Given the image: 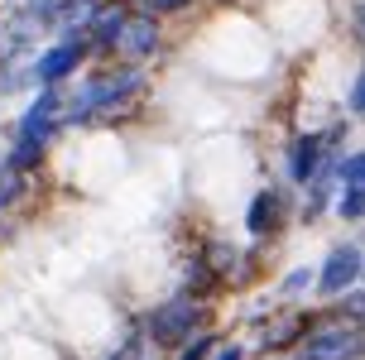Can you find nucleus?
Instances as JSON below:
<instances>
[{"mask_svg": "<svg viewBox=\"0 0 365 360\" xmlns=\"http://www.w3.org/2000/svg\"><path fill=\"white\" fill-rule=\"evenodd\" d=\"M159 48H164V24L149 19V15H130L120 38H115V48H110V58L125 63V68H145Z\"/></svg>", "mask_w": 365, "mask_h": 360, "instance_id": "obj_8", "label": "nucleus"}, {"mask_svg": "<svg viewBox=\"0 0 365 360\" xmlns=\"http://www.w3.org/2000/svg\"><path fill=\"white\" fill-rule=\"evenodd\" d=\"M245 356H250V351H245V346H240V341H231V346L221 341L217 351H212V360H245Z\"/></svg>", "mask_w": 365, "mask_h": 360, "instance_id": "obj_19", "label": "nucleus"}, {"mask_svg": "<svg viewBox=\"0 0 365 360\" xmlns=\"http://www.w3.org/2000/svg\"><path fill=\"white\" fill-rule=\"evenodd\" d=\"M327 163V154H322V135L317 130H303V135H293L289 149H284V173H289V187H308L312 178H317V168Z\"/></svg>", "mask_w": 365, "mask_h": 360, "instance_id": "obj_10", "label": "nucleus"}, {"mask_svg": "<svg viewBox=\"0 0 365 360\" xmlns=\"http://www.w3.org/2000/svg\"><path fill=\"white\" fill-rule=\"evenodd\" d=\"M91 53H87V38H77V43H48L43 53H34L29 63V87H63L68 77H77V68H87Z\"/></svg>", "mask_w": 365, "mask_h": 360, "instance_id": "obj_7", "label": "nucleus"}, {"mask_svg": "<svg viewBox=\"0 0 365 360\" xmlns=\"http://www.w3.org/2000/svg\"><path fill=\"white\" fill-rule=\"evenodd\" d=\"M303 293H312V264H298V269H289L284 279H279V288H274L279 307H298V298H303Z\"/></svg>", "mask_w": 365, "mask_h": 360, "instance_id": "obj_12", "label": "nucleus"}, {"mask_svg": "<svg viewBox=\"0 0 365 360\" xmlns=\"http://www.w3.org/2000/svg\"><path fill=\"white\" fill-rule=\"evenodd\" d=\"M312 322H317L312 307H274L269 322L259 326V336H255V351H264V356H293L303 346V336L312 331Z\"/></svg>", "mask_w": 365, "mask_h": 360, "instance_id": "obj_5", "label": "nucleus"}, {"mask_svg": "<svg viewBox=\"0 0 365 360\" xmlns=\"http://www.w3.org/2000/svg\"><path fill=\"white\" fill-rule=\"evenodd\" d=\"M217 346H221V331L212 326V331H197L187 346H178V351H173V360H212V351H217Z\"/></svg>", "mask_w": 365, "mask_h": 360, "instance_id": "obj_16", "label": "nucleus"}, {"mask_svg": "<svg viewBox=\"0 0 365 360\" xmlns=\"http://www.w3.org/2000/svg\"><path fill=\"white\" fill-rule=\"evenodd\" d=\"M331 212H336V221H346V226H361V216H365V187H336Z\"/></svg>", "mask_w": 365, "mask_h": 360, "instance_id": "obj_14", "label": "nucleus"}, {"mask_svg": "<svg viewBox=\"0 0 365 360\" xmlns=\"http://www.w3.org/2000/svg\"><path fill=\"white\" fill-rule=\"evenodd\" d=\"M361 351H365L361 326L331 322L327 312H317L312 331L303 336V346H298L293 356H303V360H361Z\"/></svg>", "mask_w": 365, "mask_h": 360, "instance_id": "obj_4", "label": "nucleus"}, {"mask_svg": "<svg viewBox=\"0 0 365 360\" xmlns=\"http://www.w3.org/2000/svg\"><path fill=\"white\" fill-rule=\"evenodd\" d=\"M293 221V187L289 182H264L255 197H250V207H245V235L250 240H279L284 235V226Z\"/></svg>", "mask_w": 365, "mask_h": 360, "instance_id": "obj_3", "label": "nucleus"}, {"mask_svg": "<svg viewBox=\"0 0 365 360\" xmlns=\"http://www.w3.org/2000/svg\"><path fill=\"white\" fill-rule=\"evenodd\" d=\"M149 91V72L145 68H125V63H110V68H91L77 91H68L63 101V130L68 125H96V120H115L120 106H135Z\"/></svg>", "mask_w": 365, "mask_h": 360, "instance_id": "obj_1", "label": "nucleus"}, {"mask_svg": "<svg viewBox=\"0 0 365 360\" xmlns=\"http://www.w3.org/2000/svg\"><path fill=\"white\" fill-rule=\"evenodd\" d=\"M130 15H135L130 0H96V10H91V19H87V53L110 58V48H115V38H120Z\"/></svg>", "mask_w": 365, "mask_h": 360, "instance_id": "obj_9", "label": "nucleus"}, {"mask_svg": "<svg viewBox=\"0 0 365 360\" xmlns=\"http://www.w3.org/2000/svg\"><path fill=\"white\" fill-rule=\"evenodd\" d=\"M10 63H15V53L0 43V96H5V91H15V87H29V72H15Z\"/></svg>", "mask_w": 365, "mask_h": 360, "instance_id": "obj_17", "label": "nucleus"}, {"mask_svg": "<svg viewBox=\"0 0 365 360\" xmlns=\"http://www.w3.org/2000/svg\"><path fill=\"white\" fill-rule=\"evenodd\" d=\"M221 279L212 269H207V264H202L197 254H187V259H182V288L178 293H187V298H197V303H212L217 307V293H221Z\"/></svg>", "mask_w": 365, "mask_h": 360, "instance_id": "obj_11", "label": "nucleus"}, {"mask_svg": "<svg viewBox=\"0 0 365 360\" xmlns=\"http://www.w3.org/2000/svg\"><path fill=\"white\" fill-rule=\"evenodd\" d=\"M331 178H336V187H365V149H346L331 163Z\"/></svg>", "mask_w": 365, "mask_h": 360, "instance_id": "obj_13", "label": "nucleus"}, {"mask_svg": "<svg viewBox=\"0 0 365 360\" xmlns=\"http://www.w3.org/2000/svg\"><path fill=\"white\" fill-rule=\"evenodd\" d=\"M346 288H361V240H341V245H331L327 259L312 269V293H322V298H341Z\"/></svg>", "mask_w": 365, "mask_h": 360, "instance_id": "obj_6", "label": "nucleus"}, {"mask_svg": "<svg viewBox=\"0 0 365 360\" xmlns=\"http://www.w3.org/2000/svg\"><path fill=\"white\" fill-rule=\"evenodd\" d=\"M197 0H130V10L135 15H149V19H159L164 24L168 15H182V10H192Z\"/></svg>", "mask_w": 365, "mask_h": 360, "instance_id": "obj_15", "label": "nucleus"}, {"mask_svg": "<svg viewBox=\"0 0 365 360\" xmlns=\"http://www.w3.org/2000/svg\"><path fill=\"white\" fill-rule=\"evenodd\" d=\"M212 312H217L212 303H197V298H187V293H173V298H164V303H154L145 312L140 336H145V346H154V351H178V346H187L197 331H212Z\"/></svg>", "mask_w": 365, "mask_h": 360, "instance_id": "obj_2", "label": "nucleus"}, {"mask_svg": "<svg viewBox=\"0 0 365 360\" xmlns=\"http://www.w3.org/2000/svg\"><path fill=\"white\" fill-rule=\"evenodd\" d=\"M361 110H365V77L356 72L351 77V91H346V120H361Z\"/></svg>", "mask_w": 365, "mask_h": 360, "instance_id": "obj_18", "label": "nucleus"}, {"mask_svg": "<svg viewBox=\"0 0 365 360\" xmlns=\"http://www.w3.org/2000/svg\"><path fill=\"white\" fill-rule=\"evenodd\" d=\"M289 360H303V356H289Z\"/></svg>", "mask_w": 365, "mask_h": 360, "instance_id": "obj_20", "label": "nucleus"}]
</instances>
